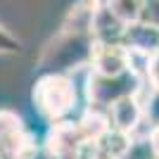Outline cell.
Returning <instances> with one entry per match:
<instances>
[{
    "mask_svg": "<svg viewBox=\"0 0 159 159\" xmlns=\"http://www.w3.org/2000/svg\"><path fill=\"white\" fill-rule=\"evenodd\" d=\"M138 21H145V24L159 26V0H143Z\"/></svg>",
    "mask_w": 159,
    "mask_h": 159,
    "instance_id": "cell-12",
    "label": "cell"
},
{
    "mask_svg": "<svg viewBox=\"0 0 159 159\" xmlns=\"http://www.w3.org/2000/svg\"><path fill=\"white\" fill-rule=\"evenodd\" d=\"M124 45L135 57L147 60L150 55L159 50V26L145 24V21H131L126 29V36H124Z\"/></svg>",
    "mask_w": 159,
    "mask_h": 159,
    "instance_id": "cell-8",
    "label": "cell"
},
{
    "mask_svg": "<svg viewBox=\"0 0 159 159\" xmlns=\"http://www.w3.org/2000/svg\"><path fill=\"white\" fill-rule=\"evenodd\" d=\"M88 69L90 74H98V76H119L138 66H135V55L124 43H95L93 60Z\"/></svg>",
    "mask_w": 159,
    "mask_h": 159,
    "instance_id": "cell-5",
    "label": "cell"
},
{
    "mask_svg": "<svg viewBox=\"0 0 159 159\" xmlns=\"http://www.w3.org/2000/svg\"><path fill=\"white\" fill-rule=\"evenodd\" d=\"M128 21H124L109 5H93L90 33L95 43H124Z\"/></svg>",
    "mask_w": 159,
    "mask_h": 159,
    "instance_id": "cell-6",
    "label": "cell"
},
{
    "mask_svg": "<svg viewBox=\"0 0 159 159\" xmlns=\"http://www.w3.org/2000/svg\"><path fill=\"white\" fill-rule=\"evenodd\" d=\"M154 157H157V152L152 147L150 135H133L131 145H128V150L124 152L121 159H154Z\"/></svg>",
    "mask_w": 159,
    "mask_h": 159,
    "instance_id": "cell-9",
    "label": "cell"
},
{
    "mask_svg": "<svg viewBox=\"0 0 159 159\" xmlns=\"http://www.w3.org/2000/svg\"><path fill=\"white\" fill-rule=\"evenodd\" d=\"M154 159H159V157H154Z\"/></svg>",
    "mask_w": 159,
    "mask_h": 159,
    "instance_id": "cell-15",
    "label": "cell"
},
{
    "mask_svg": "<svg viewBox=\"0 0 159 159\" xmlns=\"http://www.w3.org/2000/svg\"><path fill=\"white\" fill-rule=\"evenodd\" d=\"M143 105H145V124H150V128L159 126V88H152L143 98Z\"/></svg>",
    "mask_w": 159,
    "mask_h": 159,
    "instance_id": "cell-10",
    "label": "cell"
},
{
    "mask_svg": "<svg viewBox=\"0 0 159 159\" xmlns=\"http://www.w3.org/2000/svg\"><path fill=\"white\" fill-rule=\"evenodd\" d=\"M21 40L14 36L12 31H7L2 24H0V55H19L21 52Z\"/></svg>",
    "mask_w": 159,
    "mask_h": 159,
    "instance_id": "cell-11",
    "label": "cell"
},
{
    "mask_svg": "<svg viewBox=\"0 0 159 159\" xmlns=\"http://www.w3.org/2000/svg\"><path fill=\"white\" fill-rule=\"evenodd\" d=\"M145 81L150 88H159V50L145 60Z\"/></svg>",
    "mask_w": 159,
    "mask_h": 159,
    "instance_id": "cell-13",
    "label": "cell"
},
{
    "mask_svg": "<svg viewBox=\"0 0 159 159\" xmlns=\"http://www.w3.org/2000/svg\"><path fill=\"white\" fill-rule=\"evenodd\" d=\"M0 159H36L31 131L12 109H0Z\"/></svg>",
    "mask_w": 159,
    "mask_h": 159,
    "instance_id": "cell-4",
    "label": "cell"
},
{
    "mask_svg": "<svg viewBox=\"0 0 159 159\" xmlns=\"http://www.w3.org/2000/svg\"><path fill=\"white\" fill-rule=\"evenodd\" d=\"M93 50L95 38L90 31L62 26V31L45 45L38 64L43 74H69L81 66H90Z\"/></svg>",
    "mask_w": 159,
    "mask_h": 159,
    "instance_id": "cell-1",
    "label": "cell"
},
{
    "mask_svg": "<svg viewBox=\"0 0 159 159\" xmlns=\"http://www.w3.org/2000/svg\"><path fill=\"white\" fill-rule=\"evenodd\" d=\"M109 124L114 131H121L126 135H135V131L140 128V124H145V105L140 95L119 100L116 105H112L107 109Z\"/></svg>",
    "mask_w": 159,
    "mask_h": 159,
    "instance_id": "cell-7",
    "label": "cell"
},
{
    "mask_svg": "<svg viewBox=\"0 0 159 159\" xmlns=\"http://www.w3.org/2000/svg\"><path fill=\"white\" fill-rule=\"evenodd\" d=\"M150 140H152V147H154V152H157V157H159V126H154V128H150Z\"/></svg>",
    "mask_w": 159,
    "mask_h": 159,
    "instance_id": "cell-14",
    "label": "cell"
},
{
    "mask_svg": "<svg viewBox=\"0 0 159 159\" xmlns=\"http://www.w3.org/2000/svg\"><path fill=\"white\" fill-rule=\"evenodd\" d=\"M76 86L69 74H43L33 83V105L48 121L64 124L76 107Z\"/></svg>",
    "mask_w": 159,
    "mask_h": 159,
    "instance_id": "cell-2",
    "label": "cell"
},
{
    "mask_svg": "<svg viewBox=\"0 0 159 159\" xmlns=\"http://www.w3.org/2000/svg\"><path fill=\"white\" fill-rule=\"evenodd\" d=\"M145 74L140 69H131L119 76H98V74H88V86L86 95L93 109H109L116 105L119 100L140 95L145 88Z\"/></svg>",
    "mask_w": 159,
    "mask_h": 159,
    "instance_id": "cell-3",
    "label": "cell"
}]
</instances>
